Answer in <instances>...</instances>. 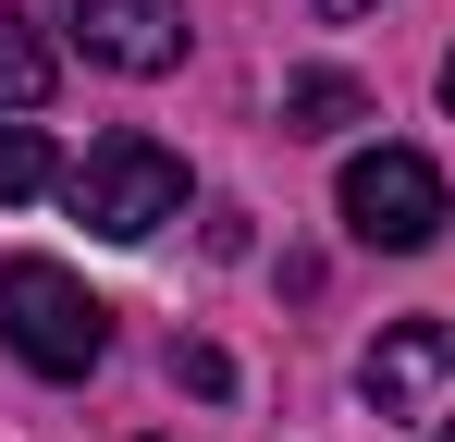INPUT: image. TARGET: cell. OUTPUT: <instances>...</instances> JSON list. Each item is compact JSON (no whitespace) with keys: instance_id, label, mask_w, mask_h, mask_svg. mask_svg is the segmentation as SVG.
<instances>
[{"instance_id":"4","label":"cell","mask_w":455,"mask_h":442,"mask_svg":"<svg viewBox=\"0 0 455 442\" xmlns=\"http://www.w3.org/2000/svg\"><path fill=\"white\" fill-rule=\"evenodd\" d=\"M357 393L406 430H455V320H394L357 357Z\"/></svg>"},{"instance_id":"10","label":"cell","mask_w":455,"mask_h":442,"mask_svg":"<svg viewBox=\"0 0 455 442\" xmlns=\"http://www.w3.org/2000/svg\"><path fill=\"white\" fill-rule=\"evenodd\" d=\"M443 111H455V50H443Z\"/></svg>"},{"instance_id":"1","label":"cell","mask_w":455,"mask_h":442,"mask_svg":"<svg viewBox=\"0 0 455 442\" xmlns=\"http://www.w3.org/2000/svg\"><path fill=\"white\" fill-rule=\"evenodd\" d=\"M0 344L37 368V381H86L111 357V307L62 271V258H12L0 271Z\"/></svg>"},{"instance_id":"8","label":"cell","mask_w":455,"mask_h":442,"mask_svg":"<svg viewBox=\"0 0 455 442\" xmlns=\"http://www.w3.org/2000/svg\"><path fill=\"white\" fill-rule=\"evenodd\" d=\"M37 185H62V172H50V136L0 111V209H12V197H37Z\"/></svg>"},{"instance_id":"2","label":"cell","mask_w":455,"mask_h":442,"mask_svg":"<svg viewBox=\"0 0 455 442\" xmlns=\"http://www.w3.org/2000/svg\"><path fill=\"white\" fill-rule=\"evenodd\" d=\"M62 197H75V221L86 233H111V246H148L160 221H185V160L160 136H99L62 172Z\"/></svg>"},{"instance_id":"7","label":"cell","mask_w":455,"mask_h":442,"mask_svg":"<svg viewBox=\"0 0 455 442\" xmlns=\"http://www.w3.org/2000/svg\"><path fill=\"white\" fill-rule=\"evenodd\" d=\"M50 99V37L25 12H0V111H37Z\"/></svg>"},{"instance_id":"9","label":"cell","mask_w":455,"mask_h":442,"mask_svg":"<svg viewBox=\"0 0 455 442\" xmlns=\"http://www.w3.org/2000/svg\"><path fill=\"white\" fill-rule=\"evenodd\" d=\"M172 381H185V393H234V357L222 344H172Z\"/></svg>"},{"instance_id":"11","label":"cell","mask_w":455,"mask_h":442,"mask_svg":"<svg viewBox=\"0 0 455 442\" xmlns=\"http://www.w3.org/2000/svg\"><path fill=\"white\" fill-rule=\"evenodd\" d=\"M320 12H370V0H320Z\"/></svg>"},{"instance_id":"6","label":"cell","mask_w":455,"mask_h":442,"mask_svg":"<svg viewBox=\"0 0 455 442\" xmlns=\"http://www.w3.org/2000/svg\"><path fill=\"white\" fill-rule=\"evenodd\" d=\"M345 123H370V86L357 74H296L283 86V136H345Z\"/></svg>"},{"instance_id":"5","label":"cell","mask_w":455,"mask_h":442,"mask_svg":"<svg viewBox=\"0 0 455 442\" xmlns=\"http://www.w3.org/2000/svg\"><path fill=\"white\" fill-rule=\"evenodd\" d=\"M75 12V50L111 74H172L185 62V0H62Z\"/></svg>"},{"instance_id":"3","label":"cell","mask_w":455,"mask_h":442,"mask_svg":"<svg viewBox=\"0 0 455 442\" xmlns=\"http://www.w3.org/2000/svg\"><path fill=\"white\" fill-rule=\"evenodd\" d=\"M345 233L381 246V258H419V246L443 233V172H431L419 147H357V160H345Z\"/></svg>"}]
</instances>
